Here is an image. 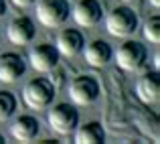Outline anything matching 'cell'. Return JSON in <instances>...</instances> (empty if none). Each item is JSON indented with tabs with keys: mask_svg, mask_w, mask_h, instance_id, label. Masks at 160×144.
Masks as SVG:
<instances>
[{
	"mask_svg": "<svg viewBox=\"0 0 160 144\" xmlns=\"http://www.w3.org/2000/svg\"><path fill=\"white\" fill-rule=\"evenodd\" d=\"M55 90H57V87L53 85L51 79L37 77V79H31V81L24 85L22 100H24V104L32 110H45V108L51 105V101L55 97Z\"/></svg>",
	"mask_w": 160,
	"mask_h": 144,
	"instance_id": "6da1fadb",
	"label": "cell"
},
{
	"mask_svg": "<svg viewBox=\"0 0 160 144\" xmlns=\"http://www.w3.org/2000/svg\"><path fill=\"white\" fill-rule=\"evenodd\" d=\"M47 122L55 134L67 136L79 126V112L71 104H57L53 105V110H49Z\"/></svg>",
	"mask_w": 160,
	"mask_h": 144,
	"instance_id": "7a4b0ae2",
	"label": "cell"
},
{
	"mask_svg": "<svg viewBox=\"0 0 160 144\" xmlns=\"http://www.w3.org/2000/svg\"><path fill=\"white\" fill-rule=\"evenodd\" d=\"M106 28L113 37H130L138 31V14L128 6H118L108 14Z\"/></svg>",
	"mask_w": 160,
	"mask_h": 144,
	"instance_id": "3957f363",
	"label": "cell"
},
{
	"mask_svg": "<svg viewBox=\"0 0 160 144\" xmlns=\"http://www.w3.org/2000/svg\"><path fill=\"white\" fill-rule=\"evenodd\" d=\"M146 59H148V51L142 43L138 41H126L124 45H120L116 53V61L118 65L124 71H140L146 65Z\"/></svg>",
	"mask_w": 160,
	"mask_h": 144,
	"instance_id": "277c9868",
	"label": "cell"
},
{
	"mask_svg": "<svg viewBox=\"0 0 160 144\" xmlns=\"http://www.w3.org/2000/svg\"><path fill=\"white\" fill-rule=\"evenodd\" d=\"M69 2L67 0H39L37 16L45 27H61L69 18Z\"/></svg>",
	"mask_w": 160,
	"mask_h": 144,
	"instance_id": "5b68a950",
	"label": "cell"
},
{
	"mask_svg": "<svg viewBox=\"0 0 160 144\" xmlns=\"http://www.w3.org/2000/svg\"><path fill=\"white\" fill-rule=\"evenodd\" d=\"M71 101L77 105H89L99 97V83L91 75H79L69 85Z\"/></svg>",
	"mask_w": 160,
	"mask_h": 144,
	"instance_id": "8992f818",
	"label": "cell"
},
{
	"mask_svg": "<svg viewBox=\"0 0 160 144\" xmlns=\"http://www.w3.org/2000/svg\"><path fill=\"white\" fill-rule=\"evenodd\" d=\"M71 14H73V20L79 27L89 28V27H95L102 20L103 8L98 0H77L75 6L71 8Z\"/></svg>",
	"mask_w": 160,
	"mask_h": 144,
	"instance_id": "52a82bcc",
	"label": "cell"
},
{
	"mask_svg": "<svg viewBox=\"0 0 160 144\" xmlns=\"http://www.w3.org/2000/svg\"><path fill=\"white\" fill-rule=\"evenodd\" d=\"M28 61L41 73H47V71H53L59 63V51L55 45L51 43H41L37 47L31 49V55H28Z\"/></svg>",
	"mask_w": 160,
	"mask_h": 144,
	"instance_id": "ba28073f",
	"label": "cell"
},
{
	"mask_svg": "<svg viewBox=\"0 0 160 144\" xmlns=\"http://www.w3.org/2000/svg\"><path fill=\"white\" fill-rule=\"evenodd\" d=\"M27 71V63L16 53H2L0 55V81L14 83L18 77H22Z\"/></svg>",
	"mask_w": 160,
	"mask_h": 144,
	"instance_id": "9c48e42d",
	"label": "cell"
},
{
	"mask_svg": "<svg viewBox=\"0 0 160 144\" xmlns=\"http://www.w3.org/2000/svg\"><path fill=\"white\" fill-rule=\"evenodd\" d=\"M83 45H85V39L83 35L77 31V28H65L57 35V41H55V47H57L59 55H65V57H75L83 51Z\"/></svg>",
	"mask_w": 160,
	"mask_h": 144,
	"instance_id": "30bf717a",
	"label": "cell"
},
{
	"mask_svg": "<svg viewBox=\"0 0 160 144\" xmlns=\"http://www.w3.org/2000/svg\"><path fill=\"white\" fill-rule=\"evenodd\" d=\"M8 39L14 45H28L35 39V23H32L28 16H18V18H12L8 23Z\"/></svg>",
	"mask_w": 160,
	"mask_h": 144,
	"instance_id": "8fae6325",
	"label": "cell"
},
{
	"mask_svg": "<svg viewBox=\"0 0 160 144\" xmlns=\"http://www.w3.org/2000/svg\"><path fill=\"white\" fill-rule=\"evenodd\" d=\"M136 94L144 104H156L160 97V77L156 71L144 73L136 83Z\"/></svg>",
	"mask_w": 160,
	"mask_h": 144,
	"instance_id": "7c38bea8",
	"label": "cell"
},
{
	"mask_svg": "<svg viewBox=\"0 0 160 144\" xmlns=\"http://www.w3.org/2000/svg\"><path fill=\"white\" fill-rule=\"evenodd\" d=\"M83 55H85V61L91 67H103L109 63L113 53H112V47H109L106 41L95 39L89 45H83Z\"/></svg>",
	"mask_w": 160,
	"mask_h": 144,
	"instance_id": "4fadbf2b",
	"label": "cell"
},
{
	"mask_svg": "<svg viewBox=\"0 0 160 144\" xmlns=\"http://www.w3.org/2000/svg\"><path fill=\"white\" fill-rule=\"evenodd\" d=\"M39 130H41V124L37 118L32 116H20L12 122L10 126V132L12 136L16 138L18 142H31L39 136Z\"/></svg>",
	"mask_w": 160,
	"mask_h": 144,
	"instance_id": "5bb4252c",
	"label": "cell"
},
{
	"mask_svg": "<svg viewBox=\"0 0 160 144\" xmlns=\"http://www.w3.org/2000/svg\"><path fill=\"white\" fill-rule=\"evenodd\" d=\"M73 132L77 144H99L106 140V130L99 122H87L83 126H77Z\"/></svg>",
	"mask_w": 160,
	"mask_h": 144,
	"instance_id": "9a60e30c",
	"label": "cell"
},
{
	"mask_svg": "<svg viewBox=\"0 0 160 144\" xmlns=\"http://www.w3.org/2000/svg\"><path fill=\"white\" fill-rule=\"evenodd\" d=\"M16 110V97L10 91H0V122H6Z\"/></svg>",
	"mask_w": 160,
	"mask_h": 144,
	"instance_id": "2e32d148",
	"label": "cell"
},
{
	"mask_svg": "<svg viewBox=\"0 0 160 144\" xmlns=\"http://www.w3.org/2000/svg\"><path fill=\"white\" fill-rule=\"evenodd\" d=\"M144 37H146V41H150V43H154V45L160 43V16H152V18L146 20Z\"/></svg>",
	"mask_w": 160,
	"mask_h": 144,
	"instance_id": "e0dca14e",
	"label": "cell"
},
{
	"mask_svg": "<svg viewBox=\"0 0 160 144\" xmlns=\"http://www.w3.org/2000/svg\"><path fill=\"white\" fill-rule=\"evenodd\" d=\"M12 2H14L16 6H20V8H27V6H31V4H35L37 0H12Z\"/></svg>",
	"mask_w": 160,
	"mask_h": 144,
	"instance_id": "ac0fdd59",
	"label": "cell"
},
{
	"mask_svg": "<svg viewBox=\"0 0 160 144\" xmlns=\"http://www.w3.org/2000/svg\"><path fill=\"white\" fill-rule=\"evenodd\" d=\"M6 14V0H0V18Z\"/></svg>",
	"mask_w": 160,
	"mask_h": 144,
	"instance_id": "d6986e66",
	"label": "cell"
},
{
	"mask_svg": "<svg viewBox=\"0 0 160 144\" xmlns=\"http://www.w3.org/2000/svg\"><path fill=\"white\" fill-rule=\"evenodd\" d=\"M150 4H152L154 8H158V6H160V0H150Z\"/></svg>",
	"mask_w": 160,
	"mask_h": 144,
	"instance_id": "ffe728a7",
	"label": "cell"
},
{
	"mask_svg": "<svg viewBox=\"0 0 160 144\" xmlns=\"http://www.w3.org/2000/svg\"><path fill=\"white\" fill-rule=\"evenodd\" d=\"M4 142V136H2V134H0V144H2Z\"/></svg>",
	"mask_w": 160,
	"mask_h": 144,
	"instance_id": "44dd1931",
	"label": "cell"
},
{
	"mask_svg": "<svg viewBox=\"0 0 160 144\" xmlns=\"http://www.w3.org/2000/svg\"><path fill=\"white\" fill-rule=\"evenodd\" d=\"M126 2H128V0H126Z\"/></svg>",
	"mask_w": 160,
	"mask_h": 144,
	"instance_id": "7402d4cb",
	"label": "cell"
}]
</instances>
